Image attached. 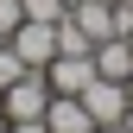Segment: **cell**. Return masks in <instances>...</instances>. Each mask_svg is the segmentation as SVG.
I'll return each instance as SVG.
<instances>
[{"instance_id": "cell-1", "label": "cell", "mask_w": 133, "mask_h": 133, "mask_svg": "<svg viewBox=\"0 0 133 133\" xmlns=\"http://www.w3.org/2000/svg\"><path fill=\"white\" fill-rule=\"evenodd\" d=\"M51 82H44V70H25L19 82H6L0 89V114L6 121H44V108H51Z\"/></svg>"}, {"instance_id": "cell-2", "label": "cell", "mask_w": 133, "mask_h": 133, "mask_svg": "<svg viewBox=\"0 0 133 133\" xmlns=\"http://www.w3.org/2000/svg\"><path fill=\"white\" fill-rule=\"evenodd\" d=\"M76 102L89 108V121H95V127H114V121H127V108H133V102H127V82H114V76H95L89 89L76 95Z\"/></svg>"}, {"instance_id": "cell-3", "label": "cell", "mask_w": 133, "mask_h": 133, "mask_svg": "<svg viewBox=\"0 0 133 133\" xmlns=\"http://www.w3.org/2000/svg\"><path fill=\"white\" fill-rule=\"evenodd\" d=\"M6 44H13V51L25 57V70H44V63L57 57V25H44V19H25V25L13 32Z\"/></svg>"}, {"instance_id": "cell-4", "label": "cell", "mask_w": 133, "mask_h": 133, "mask_svg": "<svg viewBox=\"0 0 133 133\" xmlns=\"http://www.w3.org/2000/svg\"><path fill=\"white\" fill-rule=\"evenodd\" d=\"M44 82H51L57 95H82L95 82V57H51L44 63Z\"/></svg>"}, {"instance_id": "cell-5", "label": "cell", "mask_w": 133, "mask_h": 133, "mask_svg": "<svg viewBox=\"0 0 133 133\" xmlns=\"http://www.w3.org/2000/svg\"><path fill=\"white\" fill-rule=\"evenodd\" d=\"M70 19L89 32L95 44H102V38H114V32H121V6H114V0H76V6H70Z\"/></svg>"}, {"instance_id": "cell-6", "label": "cell", "mask_w": 133, "mask_h": 133, "mask_svg": "<svg viewBox=\"0 0 133 133\" xmlns=\"http://www.w3.org/2000/svg\"><path fill=\"white\" fill-rule=\"evenodd\" d=\"M95 76H114V82H127V76H133V44L121 38V32L95 44Z\"/></svg>"}, {"instance_id": "cell-7", "label": "cell", "mask_w": 133, "mask_h": 133, "mask_svg": "<svg viewBox=\"0 0 133 133\" xmlns=\"http://www.w3.org/2000/svg\"><path fill=\"white\" fill-rule=\"evenodd\" d=\"M57 57H95V38H89L76 19H70V13L57 19Z\"/></svg>"}, {"instance_id": "cell-8", "label": "cell", "mask_w": 133, "mask_h": 133, "mask_svg": "<svg viewBox=\"0 0 133 133\" xmlns=\"http://www.w3.org/2000/svg\"><path fill=\"white\" fill-rule=\"evenodd\" d=\"M19 76H25V57L13 51L6 38H0V89H6V82H19Z\"/></svg>"}, {"instance_id": "cell-9", "label": "cell", "mask_w": 133, "mask_h": 133, "mask_svg": "<svg viewBox=\"0 0 133 133\" xmlns=\"http://www.w3.org/2000/svg\"><path fill=\"white\" fill-rule=\"evenodd\" d=\"M19 25H25V0H0V38H13Z\"/></svg>"}, {"instance_id": "cell-10", "label": "cell", "mask_w": 133, "mask_h": 133, "mask_svg": "<svg viewBox=\"0 0 133 133\" xmlns=\"http://www.w3.org/2000/svg\"><path fill=\"white\" fill-rule=\"evenodd\" d=\"M63 13H70L63 0H25V19H44V25H57Z\"/></svg>"}, {"instance_id": "cell-11", "label": "cell", "mask_w": 133, "mask_h": 133, "mask_svg": "<svg viewBox=\"0 0 133 133\" xmlns=\"http://www.w3.org/2000/svg\"><path fill=\"white\" fill-rule=\"evenodd\" d=\"M121 38H127V44H133V13H121Z\"/></svg>"}, {"instance_id": "cell-12", "label": "cell", "mask_w": 133, "mask_h": 133, "mask_svg": "<svg viewBox=\"0 0 133 133\" xmlns=\"http://www.w3.org/2000/svg\"><path fill=\"white\" fill-rule=\"evenodd\" d=\"M102 133H133V127H127V121H114V127H102Z\"/></svg>"}, {"instance_id": "cell-13", "label": "cell", "mask_w": 133, "mask_h": 133, "mask_svg": "<svg viewBox=\"0 0 133 133\" xmlns=\"http://www.w3.org/2000/svg\"><path fill=\"white\" fill-rule=\"evenodd\" d=\"M114 6H121V13H133V0H114Z\"/></svg>"}, {"instance_id": "cell-14", "label": "cell", "mask_w": 133, "mask_h": 133, "mask_svg": "<svg viewBox=\"0 0 133 133\" xmlns=\"http://www.w3.org/2000/svg\"><path fill=\"white\" fill-rule=\"evenodd\" d=\"M127 102H133V76H127Z\"/></svg>"}, {"instance_id": "cell-15", "label": "cell", "mask_w": 133, "mask_h": 133, "mask_svg": "<svg viewBox=\"0 0 133 133\" xmlns=\"http://www.w3.org/2000/svg\"><path fill=\"white\" fill-rule=\"evenodd\" d=\"M0 133H6V114H0Z\"/></svg>"}, {"instance_id": "cell-16", "label": "cell", "mask_w": 133, "mask_h": 133, "mask_svg": "<svg viewBox=\"0 0 133 133\" xmlns=\"http://www.w3.org/2000/svg\"><path fill=\"white\" fill-rule=\"evenodd\" d=\"M63 6H76V0H63Z\"/></svg>"}]
</instances>
